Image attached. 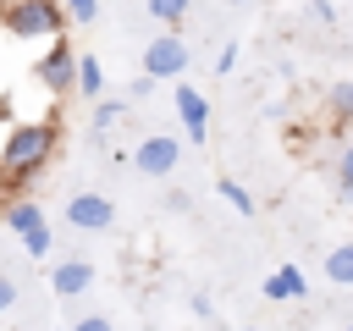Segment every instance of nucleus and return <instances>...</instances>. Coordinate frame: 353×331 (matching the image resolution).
Instances as JSON below:
<instances>
[{"label":"nucleus","instance_id":"obj_1","mask_svg":"<svg viewBox=\"0 0 353 331\" xmlns=\"http://www.w3.org/2000/svg\"><path fill=\"white\" fill-rule=\"evenodd\" d=\"M61 149V121L55 116H28V121H11L6 143H0V171L6 177H22L33 182Z\"/></svg>","mask_w":353,"mask_h":331},{"label":"nucleus","instance_id":"obj_2","mask_svg":"<svg viewBox=\"0 0 353 331\" xmlns=\"http://www.w3.org/2000/svg\"><path fill=\"white\" fill-rule=\"evenodd\" d=\"M66 6L61 0H6V28L0 33H11V39H33V44H50V39H61L66 33Z\"/></svg>","mask_w":353,"mask_h":331},{"label":"nucleus","instance_id":"obj_3","mask_svg":"<svg viewBox=\"0 0 353 331\" xmlns=\"http://www.w3.org/2000/svg\"><path fill=\"white\" fill-rule=\"evenodd\" d=\"M77 61H83V55L66 44V33H61V39H50V44H44V55L33 61L39 88H44V94H55V99H61V94H77Z\"/></svg>","mask_w":353,"mask_h":331},{"label":"nucleus","instance_id":"obj_4","mask_svg":"<svg viewBox=\"0 0 353 331\" xmlns=\"http://www.w3.org/2000/svg\"><path fill=\"white\" fill-rule=\"evenodd\" d=\"M188 61H193V50H188L182 33H154V39L143 44V72L160 77V83H165V77H182Z\"/></svg>","mask_w":353,"mask_h":331},{"label":"nucleus","instance_id":"obj_5","mask_svg":"<svg viewBox=\"0 0 353 331\" xmlns=\"http://www.w3.org/2000/svg\"><path fill=\"white\" fill-rule=\"evenodd\" d=\"M176 160H182V143H176L171 132H149V138H138V149H132V166H138L143 177H171Z\"/></svg>","mask_w":353,"mask_h":331},{"label":"nucleus","instance_id":"obj_6","mask_svg":"<svg viewBox=\"0 0 353 331\" xmlns=\"http://www.w3.org/2000/svg\"><path fill=\"white\" fill-rule=\"evenodd\" d=\"M66 226H77V232H110L116 226V204L105 193H72L66 199Z\"/></svg>","mask_w":353,"mask_h":331},{"label":"nucleus","instance_id":"obj_7","mask_svg":"<svg viewBox=\"0 0 353 331\" xmlns=\"http://www.w3.org/2000/svg\"><path fill=\"white\" fill-rule=\"evenodd\" d=\"M176 121H182V138L188 143H204L210 138V99L193 88V83H176Z\"/></svg>","mask_w":353,"mask_h":331},{"label":"nucleus","instance_id":"obj_8","mask_svg":"<svg viewBox=\"0 0 353 331\" xmlns=\"http://www.w3.org/2000/svg\"><path fill=\"white\" fill-rule=\"evenodd\" d=\"M94 287V265L88 259H61V265H50V292L55 298H83Z\"/></svg>","mask_w":353,"mask_h":331},{"label":"nucleus","instance_id":"obj_9","mask_svg":"<svg viewBox=\"0 0 353 331\" xmlns=\"http://www.w3.org/2000/svg\"><path fill=\"white\" fill-rule=\"evenodd\" d=\"M0 215H6V226H11L22 243H28V237H39V232H50V221H44V210H39L33 199H11Z\"/></svg>","mask_w":353,"mask_h":331},{"label":"nucleus","instance_id":"obj_10","mask_svg":"<svg viewBox=\"0 0 353 331\" xmlns=\"http://www.w3.org/2000/svg\"><path fill=\"white\" fill-rule=\"evenodd\" d=\"M265 298H270V303L309 298V281H303V270H298V265H281V270H270V276H265Z\"/></svg>","mask_w":353,"mask_h":331},{"label":"nucleus","instance_id":"obj_11","mask_svg":"<svg viewBox=\"0 0 353 331\" xmlns=\"http://www.w3.org/2000/svg\"><path fill=\"white\" fill-rule=\"evenodd\" d=\"M325 110H331V121H336V127H347V121H353V77H336V83L325 88Z\"/></svg>","mask_w":353,"mask_h":331},{"label":"nucleus","instance_id":"obj_12","mask_svg":"<svg viewBox=\"0 0 353 331\" xmlns=\"http://www.w3.org/2000/svg\"><path fill=\"white\" fill-rule=\"evenodd\" d=\"M77 94L83 99H105V66H99V55L77 61Z\"/></svg>","mask_w":353,"mask_h":331},{"label":"nucleus","instance_id":"obj_13","mask_svg":"<svg viewBox=\"0 0 353 331\" xmlns=\"http://www.w3.org/2000/svg\"><path fill=\"white\" fill-rule=\"evenodd\" d=\"M325 281L331 287H353V243H336L325 254Z\"/></svg>","mask_w":353,"mask_h":331},{"label":"nucleus","instance_id":"obj_14","mask_svg":"<svg viewBox=\"0 0 353 331\" xmlns=\"http://www.w3.org/2000/svg\"><path fill=\"white\" fill-rule=\"evenodd\" d=\"M127 105H132L127 94H105V99H94V132H110V127L127 116Z\"/></svg>","mask_w":353,"mask_h":331},{"label":"nucleus","instance_id":"obj_15","mask_svg":"<svg viewBox=\"0 0 353 331\" xmlns=\"http://www.w3.org/2000/svg\"><path fill=\"white\" fill-rule=\"evenodd\" d=\"M215 193H221V199H226L237 215H254V193H248L237 177H221V182H215Z\"/></svg>","mask_w":353,"mask_h":331},{"label":"nucleus","instance_id":"obj_16","mask_svg":"<svg viewBox=\"0 0 353 331\" xmlns=\"http://www.w3.org/2000/svg\"><path fill=\"white\" fill-rule=\"evenodd\" d=\"M143 6H149V17H154L160 28H176V22L193 11V0H143Z\"/></svg>","mask_w":353,"mask_h":331},{"label":"nucleus","instance_id":"obj_17","mask_svg":"<svg viewBox=\"0 0 353 331\" xmlns=\"http://www.w3.org/2000/svg\"><path fill=\"white\" fill-rule=\"evenodd\" d=\"M336 199H342V204H353V143L336 154Z\"/></svg>","mask_w":353,"mask_h":331},{"label":"nucleus","instance_id":"obj_18","mask_svg":"<svg viewBox=\"0 0 353 331\" xmlns=\"http://www.w3.org/2000/svg\"><path fill=\"white\" fill-rule=\"evenodd\" d=\"M154 88H160V77H149V72H138V77H132V83H127V99H132V105H138V99H149V94H154Z\"/></svg>","mask_w":353,"mask_h":331},{"label":"nucleus","instance_id":"obj_19","mask_svg":"<svg viewBox=\"0 0 353 331\" xmlns=\"http://www.w3.org/2000/svg\"><path fill=\"white\" fill-rule=\"evenodd\" d=\"M61 6H66L72 22H94V17H99V0H61Z\"/></svg>","mask_w":353,"mask_h":331},{"label":"nucleus","instance_id":"obj_20","mask_svg":"<svg viewBox=\"0 0 353 331\" xmlns=\"http://www.w3.org/2000/svg\"><path fill=\"white\" fill-rule=\"evenodd\" d=\"M66 331H116V325H110V314H83V320L66 325Z\"/></svg>","mask_w":353,"mask_h":331},{"label":"nucleus","instance_id":"obj_21","mask_svg":"<svg viewBox=\"0 0 353 331\" xmlns=\"http://www.w3.org/2000/svg\"><path fill=\"white\" fill-rule=\"evenodd\" d=\"M309 17H314V22H336V6H331V0H309Z\"/></svg>","mask_w":353,"mask_h":331},{"label":"nucleus","instance_id":"obj_22","mask_svg":"<svg viewBox=\"0 0 353 331\" xmlns=\"http://www.w3.org/2000/svg\"><path fill=\"white\" fill-rule=\"evenodd\" d=\"M17 298H22V292H17V281H11V276H0V314H6Z\"/></svg>","mask_w":353,"mask_h":331},{"label":"nucleus","instance_id":"obj_23","mask_svg":"<svg viewBox=\"0 0 353 331\" xmlns=\"http://www.w3.org/2000/svg\"><path fill=\"white\" fill-rule=\"evenodd\" d=\"M237 66V44H221V55H215V72H232Z\"/></svg>","mask_w":353,"mask_h":331},{"label":"nucleus","instance_id":"obj_24","mask_svg":"<svg viewBox=\"0 0 353 331\" xmlns=\"http://www.w3.org/2000/svg\"><path fill=\"white\" fill-rule=\"evenodd\" d=\"M188 309H193V320H210V314H215V309H210V298H204V292H193V298H188Z\"/></svg>","mask_w":353,"mask_h":331},{"label":"nucleus","instance_id":"obj_25","mask_svg":"<svg viewBox=\"0 0 353 331\" xmlns=\"http://www.w3.org/2000/svg\"><path fill=\"white\" fill-rule=\"evenodd\" d=\"M221 6H254V0H221Z\"/></svg>","mask_w":353,"mask_h":331},{"label":"nucleus","instance_id":"obj_26","mask_svg":"<svg viewBox=\"0 0 353 331\" xmlns=\"http://www.w3.org/2000/svg\"><path fill=\"white\" fill-rule=\"evenodd\" d=\"M0 28H6V0H0Z\"/></svg>","mask_w":353,"mask_h":331},{"label":"nucleus","instance_id":"obj_27","mask_svg":"<svg viewBox=\"0 0 353 331\" xmlns=\"http://www.w3.org/2000/svg\"><path fill=\"white\" fill-rule=\"evenodd\" d=\"M243 331H259V325H243Z\"/></svg>","mask_w":353,"mask_h":331},{"label":"nucleus","instance_id":"obj_28","mask_svg":"<svg viewBox=\"0 0 353 331\" xmlns=\"http://www.w3.org/2000/svg\"><path fill=\"white\" fill-rule=\"evenodd\" d=\"M342 331H353V320H347V325H342Z\"/></svg>","mask_w":353,"mask_h":331}]
</instances>
